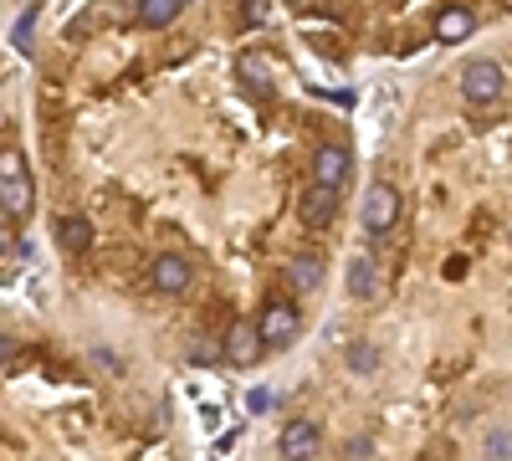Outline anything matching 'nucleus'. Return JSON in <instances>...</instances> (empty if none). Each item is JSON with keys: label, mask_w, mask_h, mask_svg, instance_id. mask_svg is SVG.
<instances>
[{"label": "nucleus", "mask_w": 512, "mask_h": 461, "mask_svg": "<svg viewBox=\"0 0 512 461\" xmlns=\"http://www.w3.org/2000/svg\"><path fill=\"white\" fill-rule=\"evenodd\" d=\"M36 205V190H31V170H26V154L21 149H6L0 154V221L21 226Z\"/></svg>", "instance_id": "f257e3e1"}, {"label": "nucleus", "mask_w": 512, "mask_h": 461, "mask_svg": "<svg viewBox=\"0 0 512 461\" xmlns=\"http://www.w3.org/2000/svg\"><path fill=\"white\" fill-rule=\"evenodd\" d=\"M400 211H405V200H400V190L390 185V180H374L369 190H364V236H390L395 226H400Z\"/></svg>", "instance_id": "f03ea898"}, {"label": "nucleus", "mask_w": 512, "mask_h": 461, "mask_svg": "<svg viewBox=\"0 0 512 461\" xmlns=\"http://www.w3.org/2000/svg\"><path fill=\"white\" fill-rule=\"evenodd\" d=\"M502 93H507V72L492 57L466 62V72H461V98L466 103H472V108H492V103H502Z\"/></svg>", "instance_id": "7ed1b4c3"}, {"label": "nucleus", "mask_w": 512, "mask_h": 461, "mask_svg": "<svg viewBox=\"0 0 512 461\" xmlns=\"http://www.w3.org/2000/svg\"><path fill=\"white\" fill-rule=\"evenodd\" d=\"M256 328H262L267 349H282V344L297 339V328H303V313H297L287 298H272V303L262 308V318H256Z\"/></svg>", "instance_id": "20e7f679"}, {"label": "nucleus", "mask_w": 512, "mask_h": 461, "mask_svg": "<svg viewBox=\"0 0 512 461\" xmlns=\"http://www.w3.org/2000/svg\"><path fill=\"white\" fill-rule=\"evenodd\" d=\"M221 349H226V359H231L236 369H251L256 359L267 354V339H262V328H256V323H231L226 339H221Z\"/></svg>", "instance_id": "39448f33"}, {"label": "nucleus", "mask_w": 512, "mask_h": 461, "mask_svg": "<svg viewBox=\"0 0 512 461\" xmlns=\"http://www.w3.org/2000/svg\"><path fill=\"white\" fill-rule=\"evenodd\" d=\"M297 216H303V226H308V231H328V226H333V216H338V190L313 180V185L303 190V200H297Z\"/></svg>", "instance_id": "423d86ee"}, {"label": "nucleus", "mask_w": 512, "mask_h": 461, "mask_svg": "<svg viewBox=\"0 0 512 461\" xmlns=\"http://www.w3.org/2000/svg\"><path fill=\"white\" fill-rule=\"evenodd\" d=\"M149 282H154V292H164V298H180V292L195 282V272H190L185 257H175V251H159V257L149 262Z\"/></svg>", "instance_id": "0eeeda50"}, {"label": "nucleus", "mask_w": 512, "mask_h": 461, "mask_svg": "<svg viewBox=\"0 0 512 461\" xmlns=\"http://www.w3.org/2000/svg\"><path fill=\"white\" fill-rule=\"evenodd\" d=\"M349 175H354V154H349L344 144H323V149L313 154V180H318V185L344 190Z\"/></svg>", "instance_id": "6e6552de"}, {"label": "nucleus", "mask_w": 512, "mask_h": 461, "mask_svg": "<svg viewBox=\"0 0 512 461\" xmlns=\"http://www.w3.org/2000/svg\"><path fill=\"white\" fill-rule=\"evenodd\" d=\"M277 451H282L287 461H308V456H318V451H323V431H318V421H292V426H282Z\"/></svg>", "instance_id": "1a4fd4ad"}, {"label": "nucleus", "mask_w": 512, "mask_h": 461, "mask_svg": "<svg viewBox=\"0 0 512 461\" xmlns=\"http://www.w3.org/2000/svg\"><path fill=\"white\" fill-rule=\"evenodd\" d=\"M287 287L297 292V298H308V292L323 287V257L318 251H297V257L287 262Z\"/></svg>", "instance_id": "9d476101"}, {"label": "nucleus", "mask_w": 512, "mask_h": 461, "mask_svg": "<svg viewBox=\"0 0 512 461\" xmlns=\"http://www.w3.org/2000/svg\"><path fill=\"white\" fill-rule=\"evenodd\" d=\"M477 31V16L466 11V6H446L441 16H436V41H446V47H456V41H466Z\"/></svg>", "instance_id": "9b49d317"}, {"label": "nucleus", "mask_w": 512, "mask_h": 461, "mask_svg": "<svg viewBox=\"0 0 512 461\" xmlns=\"http://www.w3.org/2000/svg\"><path fill=\"white\" fill-rule=\"evenodd\" d=\"M379 292V267H374V257L364 251V257H349V298L354 303H369Z\"/></svg>", "instance_id": "f8f14e48"}, {"label": "nucleus", "mask_w": 512, "mask_h": 461, "mask_svg": "<svg viewBox=\"0 0 512 461\" xmlns=\"http://www.w3.org/2000/svg\"><path fill=\"white\" fill-rule=\"evenodd\" d=\"M57 246L67 251V257H82V251L93 246V226H88V216H62V221H57Z\"/></svg>", "instance_id": "ddd939ff"}, {"label": "nucleus", "mask_w": 512, "mask_h": 461, "mask_svg": "<svg viewBox=\"0 0 512 461\" xmlns=\"http://www.w3.org/2000/svg\"><path fill=\"white\" fill-rule=\"evenodd\" d=\"M185 11V0H139L134 16L144 31H164V26H175V16Z\"/></svg>", "instance_id": "4468645a"}, {"label": "nucleus", "mask_w": 512, "mask_h": 461, "mask_svg": "<svg viewBox=\"0 0 512 461\" xmlns=\"http://www.w3.org/2000/svg\"><path fill=\"white\" fill-rule=\"evenodd\" d=\"M241 77H246L251 88H256V98H267V93H272V82H267V67L256 62V57H246V62H241Z\"/></svg>", "instance_id": "2eb2a0df"}, {"label": "nucleus", "mask_w": 512, "mask_h": 461, "mask_svg": "<svg viewBox=\"0 0 512 461\" xmlns=\"http://www.w3.org/2000/svg\"><path fill=\"white\" fill-rule=\"evenodd\" d=\"M374 364H379L374 344H354V349H349V369H354V374H374Z\"/></svg>", "instance_id": "dca6fc26"}, {"label": "nucleus", "mask_w": 512, "mask_h": 461, "mask_svg": "<svg viewBox=\"0 0 512 461\" xmlns=\"http://www.w3.org/2000/svg\"><path fill=\"white\" fill-rule=\"evenodd\" d=\"M216 359H226L221 344H210V339H195L190 344V364H216Z\"/></svg>", "instance_id": "f3484780"}, {"label": "nucleus", "mask_w": 512, "mask_h": 461, "mask_svg": "<svg viewBox=\"0 0 512 461\" xmlns=\"http://www.w3.org/2000/svg\"><path fill=\"white\" fill-rule=\"evenodd\" d=\"M31 21H36V11H21V21H16V47H31Z\"/></svg>", "instance_id": "a211bd4d"}, {"label": "nucleus", "mask_w": 512, "mask_h": 461, "mask_svg": "<svg viewBox=\"0 0 512 461\" xmlns=\"http://www.w3.org/2000/svg\"><path fill=\"white\" fill-rule=\"evenodd\" d=\"M369 451H374V441H369V436H354V441L344 446V456H369Z\"/></svg>", "instance_id": "6ab92c4d"}, {"label": "nucleus", "mask_w": 512, "mask_h": 461, "mask_svg": "<svg viewBox=\"0 0 512 461\" xmlns=\"http://www.w3.org/2000/svg\"><path fill=\"white\" fill-rule=\"evenodd\" d=\"M6 359H16V339H0V364Z\"/></svg>", "instance_id": "aec40b11"}, {"label": "nucleus", "mask_w": 512, "mask_h": 461, "mask_svg": "<svg viewBox=\"0 0 512 461\" xmlns=\"http://www.w3.org/2000/svg\"><path fill=\"white\" fill-rule=\"evenodd\" d=\"M0 251H11V231H0Z\"/></svg>", "instance_id": "412c9836"}]
</instances>
